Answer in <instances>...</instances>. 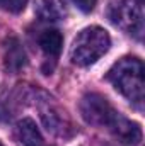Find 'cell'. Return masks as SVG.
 Segmentation results:
<instances>
[{
    "instance_id": "2",
    "label": "cell",
    "mask_w": 145,
    "mask_h": 146,
    "mask_svg": "<svg viewBox=\"0 0 145 146\" xmlns=\"http://www.w3.org/2000/svg\"><path fill=\"white\" fill-rule=\"evenodd\" d=\"M109 46L111 39L108 31L99 26H91L80 31L79 36L73 39L70 58L79 66H89L108 53Z\"/></svg>"
},
{
    "instance_id": "9",
    "label": "cell",
    "mask_w": 145,
    "mask_h": 146,
    "mask_svg": "<svg viewBox=\"0 0 145 146\" xmlns=\"http://www.w3.org/2000/svg\"><path fill=\"white\" fill-rule=\"evenodd\" d=\"M26 63V54L21 44L15 39H10L9 44L5 46V65L10 70H19Z\"/></svg>"
},
{
    "instance_id": "5",
    "label": "cell",
    "mask_w": 145,
    "mask_h": 146,
    "mask_svg": "<svg viewBox=\"0 0 145 146\" xmlns=\"http://www.w3.org/2000/svg\"><path fill=\"white\" fill-rule=\"evenodd\" d=\"M113 131V134L116 138H119L123 143L126 145H140L142 141V129L138 124L125 119L123 115H118V119L114 121V124L109 127Z\"/></svg>"
},
{
    "instance_id": "6",
    "label": "cell",
    "mask_w": 145,
    "mask_h": 146,
    "mask_svg": "<svg viewBox=\"0 0 145 146\" xmlns=\"http://www.w3.org/2000/svg\"><path fill=\"white\" fill-rule=\"evenodd\" d=\"M15 133H17V138L19 141L24 146H41L43 145V136L38 129L36 122L29 117H24L22 121L17 122V127H15Z\"/></svg>"
},
{
    "instance_id": "10",
    "label": "cell",
    "mask_w": 145,
    "mask_h": 146,
    "mask_svg": "<svg viewBox=\"0 0 145 146\" xmlns=\"http://www.w3.org/2000/svg\"><path fill=\"white\" fill-rule=\"evenodd\" d=\"M28 2H29V0H0V7H2L3 10H7V12L17 14V12H22V10L26 9Z\"/></svg>"
},
{
    "instance_id": "1",
    "label": "cell",
    "mask_w": 145,
    "mask_h": 146,
    "mask_svg": "<svg viewBox=\"0 0 145 146\" xmlns=\"http://www.w3.org/2000/svg\"><path fill=\"white\" fill-rule=\"evenodd\" d=\"M108 80L130 102L140 104L144 100L145 72L144 63L138 58H121L108 72Z\"/></svg>"
},
{
    "instance_id": "12",
    "label": "cell",
    "mask_w": 145,
    "mask_h": 146,
    "mask_svg": "<svg viewBox=\"0 0 145 146\" xmlns=\"http://www.w3.org/2000/svg\"><path fill=\"white\" fill-rule=\"evenodd\" d=\"M0 146H3V145H2V143H0Z\"/></svg>"
},
{
    "instance_id": "7",
    "label": "cell",
    "mask_w": 145,
    "mask_h": 146,
    "mask_svg": "<svg viewBox=\"0 0 145 146\" xmlns=\"http://www.w3.org/2000/svg\"><path fill=\"white\" fill-rule=\"evenodd\" d=\"M36 14L43 21H60L67 15L65 0H38Z\"/></svg>"
},
{
    "instance_id": "3",
    "label": "cell",
    "mask_w": 145,
    "mask_h": 146,
    "mask_svg": "<svg viewBox=\"0 0 145 146\" xmlns=\"http://www.w3.org/2000/svg\"><path fill=\"white\" fill-rule=\"evenodd\" d=\"M80 112L89 124L106 126V127H111L119 115V112H116L114 107L108 102V99L99 94L85 95L80 102Z\"/></svg>"
},
{
    "instance_id": "11",
    "label": "cell",
    "mask_w": 145,
    "mask_h": 146,
    "mask_svg": "<svg viewBox=\"0 0 145 146\" xmlns=\"http://www.w3.org/2000/svg\"><path fill=\"white\" fill-rule=\"evenodd\" d=\"M73 3H75V7L79 9V10H82V12H92L94 10V7H96V3H97V0H72Z\"/></svg>"
},
{
    "instance_id": "8",
    "label": "cell",
    "mask_w": 145,
    "mask_h": 146,
    "mask_svg": "<svg viewBox=\"0 0 145 146\" xmlns=\"http://www.w3.org/2000/svg\"><path fill=\"white\" fill-rule=\"evenodd\" d=\"M39 46L48 56H58L63 46V37L56 29H46L39 36Z\"/></svg>"
},
{
    "instance_id": "4",
    "label": "cell",
    "mask_w": 145,
    "mask_h": 146,
    "mask_svg": "<svg viewBox=\"0 0 145 146\" xmlns=\"http://www.w3.org/2000/svg\"><path fill=\"white\" fill-rule=\"evenodd\" d=\"M111 21L128 31L130 34H140L142 31V10L140 2L135 0H116L109 9Z\"/></svg>"
}]
</instances>
